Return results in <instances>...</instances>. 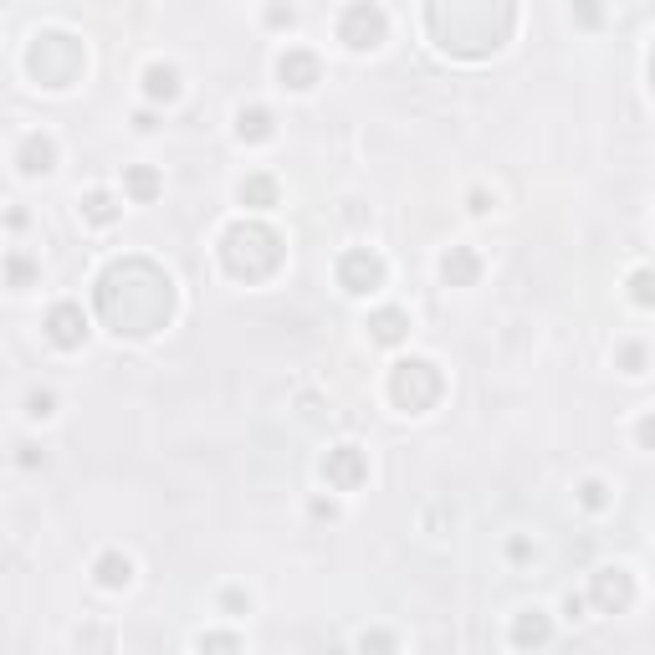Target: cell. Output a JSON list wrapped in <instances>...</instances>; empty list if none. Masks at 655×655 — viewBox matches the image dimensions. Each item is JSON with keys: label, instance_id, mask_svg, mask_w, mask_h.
<instances>
[{"label": "cell", "instance_id": "6da1fadb", "mask_svg": "<svg viewBox=\"0 0 655 655\" xmlns=\"http://www.w3.org/2000/svg\"><path fill=\"white\" fill-rule=\"evenodd\" d=\"M134 277H139V256L113 261V267L98 277V302H103L98 313L118 338H149L174 318V282L154 267V261L144 267V282H134Z\"/></svg>", "mask_w": 655, "mask_h": 655}, {"label": "cell", "instance_id": "7a4b0ae2", "mask_svg": "<svg viewBox=\"0 0 655 655\" xmlns=\"http://www.w3.org/2000/svg\"><path fill=\"white\" fill-rule=\"evenodd\" d=\"M221 261L226 272L241 277V282H261L282 267V236L272 226H256V221H236L226 236H221Z\"/></svg>", "mask_w": 655, "mask_h": 655}, {"label": "cell", "instance_id": "3957f363", "mask_svg": "<svg viewBox=\"0 0 655 655\" xmlns=\"http://www.w3.org/2000/svg\"><path fill=\"white\" fill-rule=\"evenodd\" d=\"M31 72L47 82V87H72V77L82 72V47L67 36V31H41L31 41Z\"/></svg>", "mask_w": 655, "mask_h": 655}, {"label": "cell", "instance_id": "277c9868", "mask_svg": "<svg viewBox=\"0 0 655 655\" xmlns=\"http://www.w3.org/2000/svg\"><path fill=\"white\" fill-rule=\"evenodd\" d=\"M441 369H435L430 359H405V364H395V374H389V400H395L400 410H410V415H420V410H430L435 400H441Z\"/></svg>", "mask_w": 655, "mask_h": 655}, {"label": "cell", "instance_id": "5b68a950", "mask_svg": "<svg viewBox=\"0 0 655 655\" xmlns=\"http://www.w3.org/2000/svg\"><path fill=\"white\" fill-rule=\"evenodd\" d=\"M338 36H343L354 52L379 47V41H384V11H379V6H348V11L338 16Z\"/></svg>", "mask_w": 655, "mask_h": 655}, {"label": "cell", "instance_id": "8992f818", "mask_svg": "<svg viewBox=\"0 0 655 655\" xmlns=\"http://www.w3.org/2000/svg\"><path fill=\"white\" fill-rule=\"evenodd\" d=\"M338 282H343V292L364 297V292H374V287L384 282V261H379L374 251H364V246L343 251V261H338Z\"/></svg>", "mask_w": 655, "mask_h": 655}, {"label": "cell", "instance_id": "52a82bcc", "mask_svg": "<svg viewBox=\"0 0 655 655\" xmlns=\"http://www.w3.org/2000/svg\"><path fill=\"white\" fill-rule=\"evenodd\" d=\"M323 476H328V487L354 492V487H364L369 461H364V451H359V446H333V451H328V461H323Z\"/></svg>", "mask_w": 655, "mask_h": 655}, {"label": "cell", "instance_id": "ba28073f", "mask_svg": "<svg viewBox=\"0 0 655 655\" xmlns=\"http://www.w3.org/2000/svg\"><path fill=\"white\" fill-rule=\"evenodd\" d=\"M589 599L604 609V615H620V609L635 599V579L625 569H599L594 584H589Z\"/></svg>", "mask_w": 655, "mask_h": 655}, {"label": "cell", "instance_id": "9c48e42d", "mask_svg": "<svg viewBox=\"0 0 655 655\" xmlns=\"http://www.w3.org/2000/svg\"><path fill=\"white\" fill-rule=\"evenodd\" d=\"M47 338H52L57 348H82V338H87V318H82L77 302H57V308L47 313Z\"/></svg>", "mask_w": 655, "mask_h": 655}, {"label": "cell", "instance_id": "30bf717a", "mask_svg": "<svg viewBox=\"0 0 655 655\" xmlns=\"http://www.w3.org/2000/svg\"><path fill=\"white\" fill-rule=\"evenodd\" d=\"M277 77L292 87V93H308V87L323 77V67H318V57H313V52L287 47V52H282V62H277Z\"/></svg>", "mask_w": 655, "mask_h": 655}, {"label": "cell", "instance_id": "8fae6325", "mask_svg": "<svg viewBox=\"0 0 655 655\" xmlns=\"http://www.w3.org/2000/svg\"><path fill=\"white\" fill-rule=\"evenodd\" d=\"M553 635V620L543 615V609H522V615L512 620V645L517 650H543Z\"/></svg>", "mask_w": 655, "mask_h": 655}, {"label": "cell", "instance_id": "7c38bea8", "mask_svg": "<svg viewBox=\"0 0 655 655\" xmlns=\"http://www.w3.org/2000/svg\"><path fill=\"white\" fill-rule=\"evenodd\" d=\"M441 277H446L451 287H471L476 277H482V256H476L471 246H451L446 261H441Z\"/></svg>", "mask_w": 655, "mask_h": 655}, {"label": "cell", "instance_id": "4fadbf2b", "mask_svg": "<svg viewBox=\"0 0 655 655\" xmlns=\"http://www.w3.org/2000/svg\"><path fill=\"white\" fill-rule=\"evenodd\" d=\"M52 164H57V144L47 134H31L21 144V174H52Z\"/></svg>", "mask_w": 655, "mask_h": 655}, {"label": "cell", "instance_id": "5bb4252c", "mask_svg": "<svg viewBox=\"0 0 655 655\" xmlns=\"http://www.w3.org/2000/svg\"><path fill=\"white\" fill-rule=\"evenodd\" d=\"M144 93H149L154 103H174V98H180V72L164 67V62H154V67L144 72Z\"/></svg>", "mask_w": 655, "mask_h": 655}, {"label": "cell", "instance_id": "9a60e30c", "mask_svg": "<svg viewBox=\"0 0 655 655\" xmlns=\"http://www.w3.org/2000/svg\"><path fill=\"white\" fill-rule=\"evenodd\" d=\"M369 333H374V343H400V338L410 333V318H405L400 308H379V313L369 318Z\"/></svg>", "mask_w": 655, "mask_h": 655}, {"label": "cell", "instance_id": "2e32d148", "mask_svg": "<svg viewBox=\"0 0 655 655\" xmlns=\"http://www.w3.org/2000/svg\"><path fill=\"white\" fill-rule=\"evenodd\" d=\"M93 574H98L103 589H128V579H134V563H128L123 553H103V558L93 563Z\"/></svg>", "mask_w": 655, "mask_h": 655}, {"label": "cell", "instance_id": "e0dca14e", "mask_svg": "<svg viewBox=\"0 0 655 655\" xmlns=\"http://www.w3.org/2000/svg\"><path fill=\"white\" fill-rule=\"evenodd\" d=\"M236 134H241L246 144H267V139H272V113H267V108H241V113H236Z\"/></svg>", "mask_w": 655, "mask_h": 655}, {"label": "cell", "instance_id": "ac0fdd59", "mask_svg": "<svg viewBox=\"0 0 655 655\" xmlns=\"http://www.w3.org/2000/svg\"><path fill=\"white\" fill-rule=\"evenodd\" d=\"M241 205L272 210L277 205V180H272V174H251V180H241Z\"/></svg>", "mask_w": 655, "mask_h": 655}, {"label": "cell", "instance_id": "d6986e66", "mask_svg": "<svg viewBox=\"0 0 655 655\" xmlns=\"http://www.w3.org/2000/svg\"><path fill=\"white\" fill-rule=\"evenodd\" d=\"M123 190H128V195H134L139 205H149V200L159 195V174H154L149 164H134V169H128V174H123Z\"/></svg>", "mask_w": 655, "mask_h": 655}, {"label": "cell", "instance_id": "ffe728a7", "mask_svg": "<svg viewBox=\"0 0 655 655\" xmlns=\"http://www.w3.org/2000/svg\"><path fill=\"white\" fill-rule=\"evenodd\" d=\"M82 215H87L93 226H113V221H118V205H113L108 190H93V195L82 200Z\"/></svg>", "mask_w": 655, "mask_h": 655}, {"label": "cell", "instance_id": "44dd1931", "mask_svg": "<svg viewBox=\"0 0 655 655\" xmlns=\"http://www.w3.org/2000/svg\"><path fill=\"white\" fill-rule=\"evenodd\" d=\"M195 650H200V655H241V640L226 635V630H210V635L195 640Z\"/></svg>", "mask_w": 655, "mask_h": 655}, {"label": "cell", "instance_id": "7402d4cb", "mask_svg": "<svg viewBox=\"0 0 655 655\" xmlns=\"http://www.w3.org/2000/svg\"><path fill=\"white\" fill-rule=\"evenodd\" d=\"M6 277H11V287H31V282H36V261L16 251V256L6 261Z\"/></svg>", "mask_w": 655, "mask_h": 655}, {"label": "cell", "instance_id": "603a6c76", "mask_svg": "<svg viewBox=\"0 0 655 655\" xmlns=\"http://www.w3.org/2000/svg\"><path fill=\"white\" fill-rule=\"evenodd\" d=\"M57 410V395H52V389H31V395H26V415L31 420H47Z\"/></svg>", "mask_w": 655, "mask_h": 655}, {"label": "cell", "instance_id": "cb8c5ba5", "mask_svg": "<svg viewBox=\"0 0 655 655\" xmlns=\"http://www.w3.org/2000/svg\"><path fill=\"white\" fill-rule=\"evenodd\" d=\"M359 650H364V655H389V650H395V635H389V630H369V635L359 640Z\"/></svg>", "mask_w": 655, "mask_h": 655}, {"label": "cell", "instance_id": "d4e9b609", "mask_svg": "<svg viewBox=\"0 0 655 655\" xmlns=\"http://www.w3.org/2000/svg\"><path fill=\"white\" fill-rule=\"evenodd\" d=\"M579 497H584V507H604V502H609V487H604V482H584Z\"/></svg>", "mask_w": 655, "mask_h": 655}, {"label": "cell", "instance_id": "484cf974", "mask_svg": "<svg viewBox=\"0 0 655 655\" xmlns=\"http://www.w3.org/2000/svg\"><path fill=\"white\" fill-rule=\"evenodd\" d=\"M630 287H635V302H640V308H650V277H645V272H635V282H630Z\"/></svg>", "mask_w": 655, "mask_h": 655}, {"label": "cell", "instance_id": "4316f807", "mask_svg": "<svg viewBox=\"0 0 655 655\" xmlns=\"http://www.w3.org/2000/svg\"><path fill=\"white\" fill-rule=\"evenodd\" d=\"M625 364H630V374H640V364H645V348H640V343L625 348Z\"/></svg>", "mask_w": 655, "mask_h": 655}, {"label": "cell", "instance_id": "83f0119b", "mask_svg": "<svg viewBox=\"0 0 655 655\" xmlns=\"http://www.w3.org/2000/svg\"><path fill=\"white\" fill-rule=\"evenodd\" d=\"M507 553H512V558H517V563H522V558H528V553H533V548H528V538H512V543H507Z\"/></svg>", "mask_w": 655, "mask_h": 655}, {"label": "cell", "instance_id": "f1b7e54d", "mask_svg": "<svg viewBox=\"0 0 655 655\" xmlns=\"http://www.w3.org/2000/svg\"><path fill=\"white\" fill-rule=\"evenodd\" d=\"M226 609H236V615H241V609H246V594H241V589H226Z\"/></svg>", "mask_w": 655, "mask_h": 655}, {"label": "cell", "instance_id": "f546056e", "mask_svg": "<svg viewBox=\"0 0 655 655\" xmlns=\"http://www.w3.org/2000/svg\"><path fill=\"white\" fill-rule=\"evenodd\" d=\"M471 210H476V215H487V210H492V200H487L482 190H471Z\"/></svg>", "mask_w": 655, "mask_h": 655}, {"label": "cell", "instance_id": "4dcf8cb0", "mask_svg": "<svg viewBox=\"0 0 655 655\" xmlns=\"http://www.w3.org/2000/svg\"><path fill=\"white\" fill-rule=\"evenodd\" d=\"M272 21H277V26H292V21H297V11H292V6H287V11L277 6V11H272Z\"/></svg>", "mask_w": 655, "mask_h": 655}]
</instances>
